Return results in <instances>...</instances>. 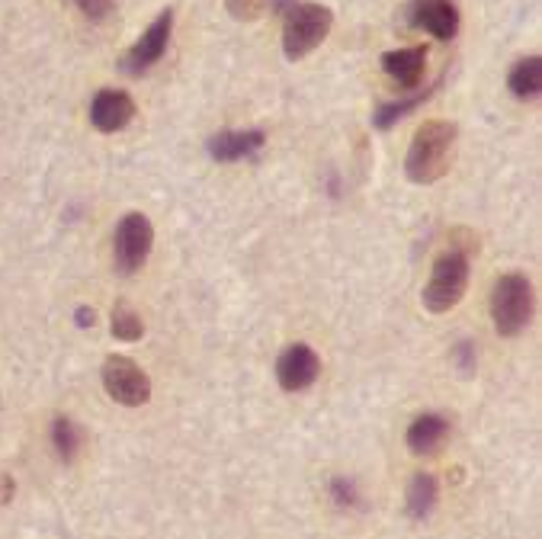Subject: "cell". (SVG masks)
Instances as JSON below:
<instances>
[{"label":"cell","mask_w":542,"mask_h":539,"mask_svg":"<svg viewBox=\"0 0 542 539\" xmlns=\"http://www.w3.org/2000/svg\"><path fill=\"white\" fill-rule=\"evenodd\" d=\"M456 148V126L443 119H430L414 132V142L405 158V174L411 183H437L453 161Z\"/></svg>","instance_id":"6da1fadb"},{"label":"cell","mask_w":542,"mask_h":539,"mask_svg":"<svg viewBox=\"0 0 542 539\" xmlns=\"http://www.w3.org/2000/svg\"><path fill=\"white\" fill-rule=\"evenodd\" d=\"M478 244H449V251H443L433 260L430 283L424 286V308L433 315H443L449 308H456L469 289V254Z\"/></svg>","instance_id":"7a4b0ae2"},{"label":"cell","mask_w":542,"mask_h":539,"mask_svg":"<svg viewBox=\"0 0 542 539\" xmlns=\"http://www.w3.org/2000/svg\"><path fill=\"white\" fill-rule=\"evenodd\" d=\"M491 318L501 337H517L533 318V286L523 273H504L491 289Z\"/></svg>","instance_id":"3957f363"},{"label":"cell","mask_w":542,"mask_h":539,"mask_svg":"<svg viewBox=\"0 0 542 539\" xmlns=\"http://www.w3.org/2000/svg\"><path fill=\"white\" fill-rule=\"evenodd\" d=\"M334 26V13L321 4H296L286 10L283 23V52L289 61H299L328 39Z\"/></svg>","instance_id":"277c9868"},{"label":"cell","mask_w":542,"mask_h":539,"mask_svg":"<svg viewBox=\"0 0 542 539\" xmlns=\"http://www.w3.org/2000/svg\"><path fill=\"white\" fill-rule=\"evenodd\" d=\"M103 389L116 405L138 408L148 405L151 398V379L142 366L129 357H106L103 363Z\"/></svg>","instance_id":"5b68a950"},{"label":"cell","mask_w":542,"mask_h":539,"mask_svg":"<svg viewBox=\"0 0 542 539\" xmlns=\"http://www.w3.org/2000/svg\"><path fill=\"white\" fill-rule=\"evenodd\" d=\"M151 244H154V228L148 222V215L145 212L122 215V222L116 225V238H113V257H116L119 273L142 270L151 254Z\"/></svg>","instance_id":"8992f818"},{"label":"cell","mask_w":542,"mask_h":539,"mask_svg":"<svg viewBox=\"0 0 542 539\" xmlns=\"http://www.w3.org/2000/svg\"><path fill=\"white\" fill-rule=\"evenodd\" d=\"M170 33H174V10H164L161 17L145 29L142 39H138L132 49L122 55V71L138 77V74H145L151 65H158L161 55L167 52Z\"/></svg>","instance_id":"52a82bcc"},{"label":"cell","mask_w":542,"mask_h":539,"mask_svg":"<svg viewBox=\"0 0 542 539\" xmlns=\"http://www.w3.org/2000/svg\"><path fill=\"white\" fill-rule=\"evenodd\" d=\"M318 373H321V360L308 344H292L283 350V357L276 360V379H280L283 392L312 389Z\"/></svg>","instance_id":"ba28073f"},{"label":"cell","mask_w":542,"mask_h":539,"mask_svg":"<svg viewBox=\"0 0 542 539\" xmlns=\"http://www.w3.org/2000/svg\"><path fill=\"white\" fill-rule=\"evenodd\" d=\"M411 26L449 42L459 33V10L453 0H411Z\"/></svg>","instance_id":"9c48e42d"},{"label":"cell","mask_w":542,"mask_h":539,"mask_svg":"<svg viewBox=\"0 0 542 539\" xmlns=\"http://www.w3.org/2000/svg\"><path fill=\"white\" fill-rule=\"evenodd\" d=\"M135 116V103L126 90H100L90 103V122L100 132H119L126 129Z\"/></svg>","instance_id":"30bf717a"},{"label":"cell","mask_w":542,"mask_h":539,"mask_svg":"<svg viewBox=\"0 0 542 539\" xmlns=\"http://www.w3.org/2000/svg\"><path fill=\"white\" fill-rule=\"evenodd\" d=\"M263 142H267V135H263L260 129H241V132H219L209 138V154L215 161H244L251 158V154H257L263 148Z\"/></svg>","instance_id":"8fae6325"},{"label":"cell","mask_w":542,"mask_h":539,"mask_svg":"<svg viewBox=\"0 0 542 539\" xmlns=\"http://www.w3.org/2000/svg\"><path fill=\"white\" fill-rule=\"evenodd\" d=\"M382 68L398 87L414 90L417 84H421L424 68H427V49H424V45H414V49L385 52L382 55Z\"/></svg>","instance_id":"7c38bea8"},{"label":"cell","mask_w":542,"mask_h":539,"mask_svg":"<svg viewBox=\"0 0 542 539\" xmlns=\"http://www.w3.org/2000/svg\"><path fill=\"white\" fill-rule=\"evenodd\" d=\"M449 434V421L443 418V414H421V418H414L408 434H405V443L411 453H433L437 446L446 440Z\"/></svg>","instance_id":"4fadbf2b"},{"label":"cell","mask_w":542,"mask_h":539,"mask_svg":"<svg viewBox=\"0 0 542 539\" xmlns=\"http://www.w3.org/2000/svg\"><path fill=\"white\" fill-rule=\"evenodd\" d=\"M437 479H433L430 472H417L411 485H408V495H405V507H408V517L411 520H424L430 517V511L437 507Z\"/></svg>","instance_id":"5bb4252c"},{"label":"cell","mask_w":542,"mask_h":539,"mask_svg":"<svg viewBox=\"0 0 542 539\" xmlns=\"http://www.w3.org/2000/svg\"><path fill=\"white\" fill-rule=\"evenodd\" d=\"M507 87H510V94L520 100H536L542 90V58L533 55V58L517 61L514 71L507 77Z\"/></svg>","instance_id":"9a60e30c"},{"label":"cell","mask_w":542,"mask_h":539,"mask_svg":"<svg viewBox=\"0 0 542 539\" xmlns=\"http://www.w3.org/2000/svg\"><path fill=\"white\" fill-rule=\"evenodd\" d=\"M430 94H433V90H417V94H411V97H405V100L382 103L379 110H376V116H373V126L382 129V132H385V129H392L398 119H405V116L414 113L424 100H430Z\"/></svg>","instance_id":"2e32d148"},{"label":"cell","mask_w":542,"mask_h":539,"mask_svg":"<svg viewBox=\"0 0 542 539\" xmlns=\"http://www.w3.org/2000/svg\"><path fill=\"white\" fill-rule=\"evenodd\" d=\"M81 443H84V434H81V427H77L71 418H55L52 424V446H55V453L71 462L77 456V450H81Z\"/></svg>","instance_id":"e0dca14e"},{"label":"cell","mask_w":542,"mask_h":539,"mask_svg":"<svg viewBox=\"0 0 542 539\" xmlns=\"http://www.w3.org/2000/svg\"><path fill=\"white\" fill-rule=\"evenodd\" d=\"M142 334H145V321L142 315L135 312L132 305L126 302H119L113 308V337H119V341H142Z\"/></svg>","instance_id":"ac0fdd59"},{"label":"cell","mask_w":542,"mask_h":539,"mask_svg":"<svg viewBox=\"0 0 542 539\" xmlns=\"http://www.w3.org/2000/svg\"><path fill=\"white\" fill-rule=\"evenodd\" d=\"M267 4L270 0H225V7L235 20H257L267 10Z\"/></svg>","instance_id":"d6986e66"},{"label":"cell","mask_w":542,"mask_h":539,"mask_svg":"<svg viewBox=\"0 0 542 539\" xmlns=\"http://www.w3.org/2000/svg\"><path fill=\"white\" fill-rule=\"evenodd\" d=\"M331 498H334L340 507H353L356 501H360V491H356V485H353L350 479L337 475V479H331Z\"/></svg>","instance_id":"ffe728a7"},{"label":"cell","mask_w":542,"mask_h":539,"mask_svg":"<svg viewBox=\"0 0 542 539\" xmlns=\"http://www.w3.org/2000/svg\"><path fill=\"white\" fill-rule=\"evenodd\" d=\"M74 4L87 20H106V13L113 10V0H74Z\"/></svg>","instance_id":"44dd1931"},{"label":"cell","mask_w":542,"mask_h":539,"mask_svg":"<svg viewBox=\"0 0 542 539\" xmlns=\"http://www.w3.org/2000/svg\"><path fill=\"white\" fill-rule=\"evenodd\" d=\"M453 363H456V369L462 376H472L475 373V347L469 341H462L456 347V353H453Z\"/></svg>","instance_id":"7402d4cb"},{"label":"cell","mask_w":542,"mask_h":539,"mask_svg":"<svg viewBox=\"0 0 542 539\" xmlns=\"http://www.w3.org/2000/svg\"><path fill=\"white\" fill-rule=\"evenodd\" d=\"M74 321H77V328H94L97 325V312L90 305H81L74 312Z\"/></svg>","instance_id":"603a6c76"}]
</instances>
